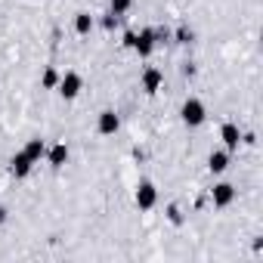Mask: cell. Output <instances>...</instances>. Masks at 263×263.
<instances>
[{
  "instance_id": "277c9868",
  "label": "cell",
  "mask_w": 263,
  "mask_h": 263,
  "mask_svg": "<svg viewBox=\"0 0 263 263\" xmlns=\"http://www.w3.org/2000/svg\"><path fill=\"white\" fill-rule=\"evenodd\" d=\"M211 198H214V208H229L235 201V186L232 183H217L211 189Z\"/></svg>"
},
{
  "instance_id": "9c48e42d",
  "label": "cell",
  "mask_w": 263,
  "mask_h": 263,
  "mask_svg": "<svg viewBox=\"0 0 263 263\" xmlns=\"http://www.w3.org/2000/svg\"><path fill=\"white\" fill-rule=\"evenodd\" d=\"M47 161H50V167H62L68 161V146L65 143H56L53 149H47Z\"/></svg>"
},
{
  "instance_id": "ba28073f",
  "label": "cell",
  "mask_w": 263,
  "mask_h": 263,
  "mask_svg": "<svg viewBox=\"0 0 263 263\" xmlns=\"http://www.w3.org/2000/svg\"><path fill=\"white\" fill-rule=\"evenodd\" d=\"M161 84H164V74H161L158 68H146V71H143V90H146V93H158Z\"/></svg>"
},
{
  "instance_id": "7c38bea8",
  "label": "cell",
  "mask_w": 263,
  "mask_h": 263,
  "mask_svg": "<svg viewBox=\"0 0 263 263\" xmlns=\"http://www.w3.org/2000/svg\"><path fill=\"white\" fill-rule=\"evenodd\" d=\"M226 167H229V152H211L208 171H211V174H223Z\"/></svg>"
},
{
  "instance_id": "2e32d148",
  "label": "cell",
  "mask_w": 263,
  "mask_h": 263,
  "mask_svg": "<svg viewBox=\"0 0 263 263\" xmlns=\"http://www.w3.org/2000/svg\"><path fill=\"white\" fill-rule=\"evenodd\" d=\"M174 37H177V44H189V41H192V28H186V25H183V28H177V34H174Z\"/></svg>"
},
{
  "instance_id": "3957f363",
  "label": "cell",
  "mask_w": 263,
  "mask_h": 263,
  "mask_svg": "<svg viewBox=\"0 0 263 263\" xmlns=\"http://www.w3.org/2000/svg\"><path fill=\"white\" fill-rule=\"evenodd\" d=\"M155 201H158V189H155L149 180H143V183L137 186V208H140V211H152Z\"/></svg>"
},
{
  "instance_id": "4fadbf2b",
  "label": "cell",
  "mask_w": 263,
  "mask_h": 263,
  "mask_svg": "<svg viewBox=\"0 0 263 263\" xmlns=\"http://www.w3.org/2000/svg\"><path fill=\"white\" fill-rule=\"evenodd\" d=\"M74 31L78 34H90L93 31V16L90 13H78L74 16Z\"/></svg>"
},
{
  "instance_id": "8fae6325",
  "label": "cell",
  "mask_w": 263,
  "mask_h": 263,
  "mask_svg": "<svg viewBox=\"0 0 263 263\" xmlns=\"http://www.w3.org/2000/svg\"><path fill=\"white\" fill-rule=\"evenodd\" d=\"M22 152H25V155H28V158L37 164V161L47 155V146H44V140H41V137H34V140H28V146H25Z\"/></svg>"
},
{
  "instance_id": "9a60e30c",
  "label": "cell",
  "mask_w": 263,
  "mask_h": 263,
  "mask_svg": "<svg viewBox=\"0 0 263 263\" xmlns=\"http://www.w3.org/2000/svg\"><path fill=\"white\" fill-rule=\"evenodd\" d=\"M130 4H134V0H111V13H118V16H121V13H127V10H130Z\"/></svg>"
},
{
  "instance_id": "8992f818",
  "label": "cell",
  "mask_w": 263,
  "mask_h": 263,
  "mask_svg": "<svg viewBox=\"0 0 263 263\" xmlns=\"http://www.w3.org/2000/svg\"><path fill=\"white\" fill-rule=\"evenodd\" d=\"M155 44H158V41H155V28H146V31H140V34H137V44H134V50H137V53L146 59V56H152Z\"/></svg>"
},
{
  "instance_id": "e0dca14e",
  "label": "cell",
  "mask_w": 263,
  "mask_h": 263,
  "mask_svg": "<svg viewBox=\"0 0 263 263\" xmlns=\"http://www.w3.org/2000/svg\"><path fill=\"white\" fill-rule=\"evenodd\" d=\"M115 25H118V13H108V16L102 19V28H105V31H111Z\"/></svg>"
},
{
  "instance_id": "5b68a950",
  "label": "cell",
  "mask_w": 263,
  "mask_h": 263,
  "mask_svg": "<svg viewBox=\"0 0 263 263\" xmlns=\"http://www.w3.org/2000/svg\"><path fill=\"white\" fill-rule=\"evenodd\" d=\"M96 127H99V134H102V137H111L115 130L121 127V118L115 115V108H105V111H99V121H96Z\"/></svg>"
},
{
  "instance_id": "52a82bcc",
  "label": "cell",
  "mask_w": 263,
  "mask_h": 263,
  "mask_svg": "<svg viewBox=\"0 0 263 263\" xmlns=\"http://www.w3.org/2000/svg\"><path fill=\"white\" fill-rule=\"evenodd\" d=\"M31 167H34V161H31L25 152H16V155H13V161H10V171H13V177H19V180H25V177L31 174Z\"/></svg>"
},
{
  "instance_id": "6da1fadb",
  "label": "cell",
  "mask_w": 263,
  "mask_h": 263,
  "mask_svg": "<svg viewBox=\"0 0 263 263\" xmlns=\"http://www.w3.org/2000/svg\"><path fill=\"white\" fill-rule=\"evenodd\" d=\"M180 118H183V124H186V127H201V124H204V118H208V111H204L201 99H186V102H183V108H180Z\"/></svg>"
},
{
  "instance_id": "d6986e66",
  "label": "cell",
  "mask_w": 263,
  "mask_h": 263,
  "mask_svg": "<svg viewBox=\"0 0 263 263\" xmlns=\"http://www.w3.org/2000/svg\"><path fill=\"white\" fill-rule=\"evenodd\" d=\"M7 223V208H0V226Z\"/></svg>"
},
{
  "instance_id": "5bb4252c",
  "label": "cell",
  "mask_w": 263,
  "mask_h": 263,
  "mask_svg": "<svg viewBox=\"0 0 263 263\" xmlns=\"http://www.w3.org/2000/svg\"><path fill=\"white\" fill-rule=\"evenodd\" d=\"M41 84H44L47 90H53V87L59 84V71H56V68H47V71H44V81H41Z\"/></svg>"
},
{
  "instance_id": "ac0fdd59",
  "label": "cell",
  "mask_w": 263,
  "mask_h": 263,
  "mask_svg": "<svg viewBox=\"0 0 263 263\" xmlns=\"http://www.w3.org/2000/svg\"><path fill=\"white\" fill-rule=\"evenodd\" d=\"M134 44H137V31H127V34H124V47L134 50Z\"/></svg>"
},
{
  "instance_id": "30bf717a",
  "label": "cell",
  "mask_w": 263,
  "mask_h": 263,
  "mask_svg": "<svg viewBox=\"0 0 263 263\" xmlns=\"http://www.w3.org/2000/svg\"><path fill=\"white\" fill-rule=\"evenodd\" d=\"M220 137H223V143H226V149H229V152H232V149H238V143H241V134H238V127H235V124H223Z\"/></svg>"
},
{
  "instance_id": "7a4b0ae2",
  "label": "cell",
  "mask_w": 263,
  "mask_h": 263,
  "mask_svg": "<svg viewBox=\"0 0 263 263\" xmlns=\"http://www.w3.org/2000/svg\"><path fill=\"white\" fill-rule=\"evenodd\" d=\"M56 87H59V96H62V99H74V96L81 93L84 81H81V74H78V71H65V74L59 78V84H56Z\"/></svg>"
}]
</instances>
